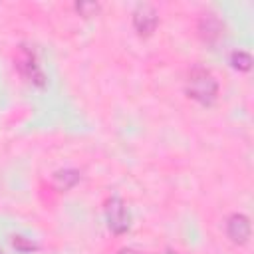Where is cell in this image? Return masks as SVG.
Instances as JSON below:
<instances>
[{"instance_id":"5b68a950","label":"cell","mask_w":254,"mask_h":254,"mask_svg":"<svg viewBox=\"0 0 254 254\" xmlns=\"http://www.w3.org/2000/svg\"><path fill=\"white\" fill-rule=\"evenodd\" d=\"M250 220L244 214H230L226 220V236L234 242V244H246L250 238Z\"/></svg>"},{"instance_id":"3957f363","label":"cell","mask_w":254,"mask_h":254,"mask_svg":"<svg viewBox=\"0 0 254 254\" xmlns=\"http://www.w3.org/2000/svg\"><path fill=\"white\" fill-rule=\"evenodd\" d=\"M16 67L20 69V73L30 83L40 85V87L46 83V75H44V71H42V67H40L38 60H36V54L30 48H24V46L20 48V52L16 56Z\"/></svg>"},{"instance_id":"277c9868","label":"cell","mask_w":254,"mask_h":254,"mask_svg":"<svg viewBox=\"0 0 254 254\" xmlns=\"http://www.w3.org/2000/svg\"><path fill=\"white\" fill-rule=\"evenodd\" d=\"M159 24L157 10L151 4H139L133 12V28L139 36H151Z\"/></svg>"},{"instance_id":"8fae6325","label":"cell","mask_w":254,"mask_h":254,"mask_svg":"<svg viewBox=\"0 0 254 254\" xmlns=\"http://www.w3.org/2000/svg\"><path fill=\"white\" fill-rule=\"evenodd\" d=\"M159 254H179V252H175V250H163V252H159Z\"/></svg>"},{"instance_id":"ba28073f","label":"cell","mask_w":254,"mask_h":254,"mask_svg":"<svg viewBox=\"0 0 254 254\" xmlns=\"http://www.w3.org/2000/svg\"><path fill=\"white\" fill-rule=\"evenodd\" d=\"M12 244H14L16 248H20V250H32V248H36L32 242H26L22 236H14V238H12Z\"/></svg>"},{"instance_id":"9c48e42d","label":"cell","mask_w":254,"mask_h":254,"mask_svg":"<svg viewBox=\"0 0 254 254\" xmlns=\"http://www.w3.org/2000/svg\"><path fill=\"white\" fill-rule=\"evenodd\" d=\"M79 12H83V16H91L89 12H97V4H85V2H81V4H77L75 6Z\"/></svg>"},{"instance_id":"8992f818","label":"cell","mask_w":254,"mask_h":254,"mask_svg":"<svg viewBox=\"0 0 254 254\" xmlns=\"http://www.w3.org/2000/svg\"><path fill=\"white\" fill-rule=\"evenodd\" d=\"M79 181V173L73 171V169H64V171H58L54 175V187L58 190H67L71 189L75 183Z\"/></svg>"},{"instance_id":"6da1fadb","label":"cell","mask_w":254,"mask_h":254,"mask_svg":"<svg viewBox=\"0 0 254 254\" xmlns=\"http://www.w3.org/2000/svg\"><path fill=\"white\" fill-rule=\"evenodd\" d=\"M187 93H189V97H192L200 105H212L216 99V93H218V83L206 67L194 65L189 71Z\"/></svg>"},{"instance_id":"30bf717a","label":"cell","mask_w":254,"mask_h":254,"mask_svg":"<svg viewBox=\"0 0 254 254\" xmlns=\"http://www.w3.org/2000/svg\"><path fill=\"white\" fill-rule=\"evenodd\" d=\"M117 254H141V252H137V250H133V248H123V250H119Z\"/></svg>"},{"instance_id":"7a4b0ae2","label":"cell","mask_w":254,"mask_h":254,"mask_svg":"<svg viewBox=\"0 0 254 254\" xmlns=\"http://www.w3.org/2000/svg\"><path fill=\"white\" fill-rule=\"evenodd\" d=\"M103 214H105V222L109 226L111 232L115 234H123L131 228V214L129 208L125 206V202L119 196H109L105 200L103 206Z\"/></svg>"},{"instance_id":"52a82bcc","label":"cell","mask_w":254,"mask_h":254,"mask_svg":"<svg viewBox=\"0 0 254 254\" xmlns=\"http://www.w3.org/2000/svg\"><path fill=\"white\" fill-rule=\"evenodd\" d=\"M230 65H232L234 69H238V71H248L250 65H252V58H250L248 52L236 50V52L230 54Z\"/></svg>"}]
</instances>
